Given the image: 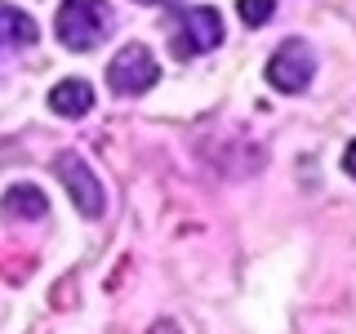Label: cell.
I'll use <instances>...</instances> for the list:
<instances>
[{"instance_id": "1", "label": "cell", "mask_w": 356, "mask_h": 334, "mask_svg": "<svg viewBox=\"0 0 356 334\" xmlns=\"http://www.w3.org/2000/svg\"><path fill=\"white\" fill-rule=\"evenodd\" d=\"M54 36L72 54L103 45L111 36V5L107 0H63L58 14H54Z\"/></svg>"}, {"instance_id": "2", "label": "cell", "mask_w": 356, "mask_h": 334, "mask_svg": "<svg viewBox=\"0 0 356 334\" xmlns=\"http://www.w3.org/2000/svg\"><path fill=\"white\" fill-rule=\"evenodd\" d=\"M156 76H161V63L152 58L147 45H125V49L107 63V85H111V94H120V98L152 89Z\"/></svg>"}, {"instance_id": "3", "label": "cell", "mask_w": 356, "mask_h": 334, "mask_svg": "<svg viewBox=\"0 0 356 334\" xmlns=\"http://www.w3.org/2000/svg\"><path fill=\"white\" fill-rule=\"evenodd\" d=\"M218 40H222L218 9L200 5V9H183V14H178V27H174V54H178V58H192V54L218 49Z\"/></svg>"}, {"instance_id": "4", "label": "cell", "mask_w": 356, "mask_h": 334, "mask_svg": "<svg viewBox=\"0 0 356 334\" xmlns=\"http://www.w3.org/2000/svg\"><path fill=\"white\" fill-rule=\"evenodd\" d=\"M54 174H58V183L72 192L76 209H81L85 218H98V214H103V183H98L94 170H89L76 152H63L58 161H54Z\"/></svg>"}, {"instance_id": "5", "label": "cell", "mask_w": 356, "mask_h": 334, "mask_svg": "<svg viewBox=\"0 0 356 334\" xmlns=\"http://www.w3.org/2000/svg\"><path fill=\"white\" fill-rule=\"evenodd\" d=\"M312 72H316V58H312V49L303 40H285L272 54V63H267V81L281 89V94H303Z\"/></svg>"}, {"instance_id": "6", "label": "cell", "mask_w": 356, "mask_h": 334, "mask_svg": "<svg viewBox=\"0 0 356 334\" xmlns=\"http://www.w3.org/2000/svg\"><path fill=\"white\" fill-rule=\"evenodd\" d=\"M49 107L58 111V116H67V120L85 116V111L94 107V85L81 81V76H72V81H58V85L49 89Z\"/></svg>"}, {"instance_id": "7", "label": "cell", "mask_w": 356, "mask_h": 334, "mask_svg": "<svg viewBox=\"0 0 356 334\" xmlns=\"http://www.w3.org/2000/svg\"><path fill=\"white\" fill-rule=\"evenodd\" d=\"M44 209H49V200H44V192H36L31 183H14L5 196H0V214L5 218H44Z\"/></svg>"}, {"instance_id": "8", "label": "cell", "mask_w": 356, "mask_h": 334, "mask_svg": "<svg viewBox=\"0 0 356 334\" xmlns=\"http://www.w3.org/2000/svg\"><path fill=\"white\" fill-rule=\"evenodd\" d=\"M36 45V22L18 5H0V49H27Z\"/></svg>"}, {"instance_id": "9", "label": "cell", "mask_w": 356, "mask_h": 334, "mask_svg": "<svg viewBox=\"0 0 356 334\" xmlns=\"http://www.w3.org/2000/svg\"><path fill=\"white\" fill-rule=\"evenodd\" d=\"M272 9H276V0H241L236 14H241L245 27H263V22L272 18Z\"/></svg>"}, {"instance_id": "10", "label": "cell", "mask_w": 356, "mask_h": 334, "mask_svg": "<svg viewBox=\"0 0 356 334\" xmlns=\"http://www.w3.org/2000/svg\"><path fill=\"white\" fill-rule=\"evenodd\" d=\"M343 170L356 178V143H348V152H343Z\"/></svg>"}, {"instance_id": "11", "label": "cell", "mask_w": 356, "mask_h": 334, "mask_svg": "<svg viewBox=\"0 0 356 334\" xmlns=\"http://www.w3.org/2000/svg\"><path fill=\"white\" fill-rule=\"evenodd\" d=\"M152 334H178V326H174V321H156Z\"/></svg>"}, {"instance_id": "12", "label": "cell", "mask_w": 356, "mask_h": 334, "mask_svg": "<svg viewBox=\"0 0 356 334\" xmlns=\"http://www.w3.org/2000/svg\"><path fill=\"white\" fill-rule=\"evenodd\" d=\"M138 5H165V0H138Z\"/></svg>"}]
</instances>
